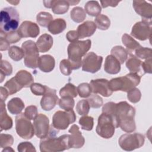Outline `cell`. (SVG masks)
Listing matches in <instances>:
<instances>
[{"instance_id":"cell-1","label":"cell","mask_w":152,"mask_h":152,"mask_svg":"<svg viewBox=\"0 0 152 152\" xmlns=\"http://www.w3.org/2000/svg\"><path fill=\"white\" fill-rule=\"evenodd\" d=\"M102 112L112 118L115 128L120 127L127 133L132 132L136 129L134 119L135 109L127 102L122 101L118 103L107 102L103 105Z\"/></svg>"},{"instance_id":"cell-2","label":"cell","mask_w":152,"mask_h":152,"mask_svg":"<svg viewBox=\"0 0 152 152\" xmlns=\"http://www.w3.org/2000/svg\"><path fill=\"white\" fill-rule=\"evenodd\" d=\"M59 132L52 125L48 135L45 138L41 139L39 147L42 152H58L68 150L69 146V135L64 134L59 137L56 135Z\"/></svg>"},{"instance_id":"cell-3","label":"cell","mask_w":152,"mask_h":152,"mask_svg":"<svg viewBox=\"0 0 152 152\" xmlns=\"http://www.w3.org/2000/svg\"><path fill=\"white\" fill-rule=\"evenodd\" d=\"M91 41L90 39L86 40H77L69 44L67 48L68 59L70 62L73 69H78L82 65V57L85 56L90 50Z\"/></svg>"},{"instance_id":"cell-4","label":"cell","mask_w":152,"mask_h":152,"mask_svg":"<svg viewBox=\"0 0 152 152\" xmlns=\"http://www.w3.org/2000/svg\"><path fill=\"white\" fill-rule=\"evenodd\" d=\"M141 78L137 73L130 72L125 76L111 79L109 81V86L112 91L128 92L140 84Z\"/></svg>"},{"instance_id":"cell-5","label":"cell","mask_w":152,"mask_h":152,"mask_svg":"<svg viewBox=\"0 0 152 152\" xmlns=\"http://www.w3.org/2000/svg\"><path fill=\"white\" fill-rule=\"evenodd\" d=\"M20 16L15 8L12 7H6L1 11V31L7 33L18 30Z\"/></svg>"},{"instance_id":"cell-6","label":"cell","mask_w":152,"mask_h":152,"mask_svg":"<svg viewBox=\"0 0 152 152\" xmlns=\"http://www.w3.org/2000/svg\"><path fill=\"white\" fill-rule=\"evenodd\" d=\"M21 48L24 53V63L25 66L32 69L38 67L39 51L36 43L31 40H26L22 43Z\"/></svg>"},{"instance_id":"cell-7","label":"cell","mask_w":152,"mask_h":152,"mask_svg":"<svg viewBox=\"0 0 152 152\" xmlns=\"http://www.w3.org/2000/svg\"><path fill=\"white\" fill-rule=\"evenodd\" d=\"M144 141V136L141 134H125L119 137L118 143L122 150L130 151L141 147Z\"/></svg>"},{"instance_id":"cell-8","label":"cell","mask_w":152,"mask_h":152,"mask_svg":"<svg viewBox=\"0 0 152 152\" xmlns=\"http://www.w3.org/2000/svg\"><path fill=\"white\" fill-rule=\"evenodd\" d=\"M17 134L21 138L26 140L31 139L34 135V128L30 120L21 113L18 114L15 119Z\"/></svg>"},{"instance_id":"cell-9","label":"cell","mask_w":152,"mask_h":152,"mask_svg":"<svg viewBox=\"0 0 152 152\" xmlns=\"http://www.w3.org/2000/svg\"><path fill=\"white\" fill-rule=\"evenodd\" d=\"M96 131V133L103 138H112L115 131V126L112 118L107 114L102 112L98 118Z\"/></svg>"},{"instance_id":"cell-10","label":"cell","mask_w":152,"mask_h":152,"mask_svg":"<svg viewBox=\"0 0 152 152\" xmlns=\"http://www.w3.org/2000/svg\"><path fill=\"white\" fill-rule=\"evenodd\" d=\"M76 121V115L74 111L58 110L56 112L52 117V125L58 130H65L71 124Z\"/></svg>"},{"instance_id":"cell-11","label":"cell","mask_w":152,"mask_h":152,"mask_svg":"<svg viewBox=\"0 0 152 152\" xmlns=\"http://www.w3.org/2000/svg\"><path fill=\"white\" fill-rule=\"evenodd\" d=\"M103 62V57L98 56L93 52H88L82 61V70L90 73H96L100 70Z\"/></svg>"},{"instance_id":"cell-12","label":"cell","mask_w":152,"mask_h":152,"mask_svg":"<svg viewBox=\"0 0 152 152\" xmlns=\"http://www.w3.org/2000/svg\"><path fill=\"white\" fill-rule=\"evenodd\" d=\"M151 20H142L136 23L132 27L131 35L134 37L144 41L151 37Z\"/></svg>"},{"instance_id":"cell-13","label":"cell","mask_w":152,"mask_h":152,"mask_svg":"<svg viewBox=\"0 0 152 152\" xmlns=\"http://www.w3.org/2000/svg\"><path fill=\"white\" fill-rule=\"evenodd\" d=\"M33 126L34 133L37 137L43 139L48 135L50 126L49 125V118L45 115L38 114L34 119Z\"/></svg>"},{"instance_id":"cell-14","label":"cell","mask_w":152,"mask_h":152,"mask_svg":"<svg viewBox=\"0 0 152 152\" xmlns=\"http://www.w3.org/2000/svg\"><path fill=\"white\" fill-rule=\"evenodd\" d=\"M45 92L40 100L41 107L46 111L53 109L59 102V98L56 95V90L45 86Z\"/></svg>"},{"instance_id":"cell-15","label":"cell","mask_w":152,"mask_h":152,"mask_svg":"<svg viewBox=\"0 0 152 152\" xmlns=\"http://www.w3.org/2000/svg\"><path fill=\"white\" fill-rule=\"evenodd\" d=\"M90 85L94 94H100L103 97H109L113 93V91L109 88V81L106 79L91 80Z\"/></svg>"},{"instance_id":"cell-16","label":"cell","mask_w":152,"mask_h":152,"mask_svg":"<svg viewBox=\"0 0 152 152\" xmlns=\"http://www.w3.org/2000/svg\"><path fill=\"white\" fill-rule=\"evenodd\" d=\"M17 31L21 37H36L40 33V28L38 25L30 21H23Z\"/></svg>"},{"instance_id":"cell-17","label":"cell","mask_w":152,"mask_h":152,"mask_svg":"<svg viewBox=\"0 0 152 152\" xmlns=\"http://www.w3.org/2000/svg\"><path fill=\"white\" fill-rule=\"evenodd\" d=\"M133 8L135 11L142 17V20H151V4L145 1H134Z\"/></svg>"},{"instance_id":"cell-18","label":"cell","mask_w":152,"mask_h":152,"mask_svg":"<svg viewBox=\"0 0 152 152\" xmlns=\"http://www.w3.org/2000/svg\"><path fill=\"white\" fill-rule=\"evenodd\" d=\"M68 131L70 133L69 140L70 148H81L84 145L85 139L80 131L78 126L76 124H73Z\"/></svg>"},{"instance_id":"cell-19","label":"cell","mask_w":152,"mask_h":152,"mask_svg":"<svg viewBox=\"0 0 152 152\" xmlns=\"http://www.w3.org/2000/svg\"><path fill=\"white\" fill-rule=\"evenodd\" d=\"M44 6L47 8H51L52 12L56 14H64L69 9V4L68 1L50 0L43 1Z\"/></svg>"},{"instance_id":"cell-20","label":"cell","mask_w":152,"mask_h":152,"mask_svg":"<svg viewBox=\"0 0 152 152\" xmlns=\"http://www.w3.org/2000/svg\"><path fill=\"white\" fill-rule=\"evenodd\" d=\"M95 23L91 21H86L80 24L77 29L79 39L91 36L96 30Z\"/></svg>"},{"instance_id":"cell-21","label":"cell","mask_w":152,"mask_h":152,"mask_svg":"<svg viewBox=\"0 0 152 152\" xmlns=\"http://www.w3.org/2000/svg\"><path fill=\"white\" fill-rule=\"evenodd\" d=\"M55 61L54 58L50 55H44L39 57L38 67L44 72H50L55 68Z\"/></svg>"},{"instance_id":"cell-22","label":"cell","mask_w":152,"mask_h":152,"mask_svg":"<svg viewBox=\"0 0 152 152\" xmlns=\"http://www.w3.org/2000/svg\"><path fill=\"white\" fill-rule=\"evenodd\" d=\"M104 69L109 74H116L121 71V64L113 56L107 55L105 59Z\"/></svg>"},{"instance_id":"cell-23","label":"cell","mask_w":152,"mask_h":152,"mask_svg":"<svg viewBox=\"0 0 152 152\" xmlns=\"http://www.w3.org/2000/svg\"><path fill=\"white\" fill-rule=\"evenodd\" d=\"M14 78L22 88H27L33 83L32 75L26 70H20L17 72Z\"/></svg>"},{"instance_id":"cell-24","label":"cell","mask_w":152,"mask_h":152,"mask_svg":"<svg viewBox=\"0 0 152 152\" xmlns=\"http://www.w3.org/2000/svg\"><path fill=\"white\" fill-rule=\"evenodd\" d=\"M0 127L1 131L2 130H8L12 127L13 122L11 118L8 115L5 109V104L4 102H0Z\"/></svg>"},{"instance_id":"cell-25","label":"cell","mask_w":152,"mask_h":152,"mask_svg":"<svg viewBox=\"0 0 152 152\" xmlns=\"http://www.w3.org/2000/svg\"><path fill=\"white\" fill-rule=\"evenodd\" d=\"M53 38L48 34H43L36 42V45L39 51L41 53H45L49 51L53 45Z\"/></svg>"},{"instance_id":"cell-26","label":"cell","mask_w":152,"mask_h":152,"mask_svg":"<svg viewBox=\"0 0 152 152\" xmlns=\"http://www.w3.org/2000/svg\"><path fill=\"white\" fill-rule=\"evenodd\" d=\"M66 27V21L61 18L53 20L48 26V31L52 34H58L65 30Z\"/></svg>"},{"instance_id":"cell-27","label":"cell","mask_w":152,"mask_h":152,"mask_svg":"<svg viewBox=\"0 0 152 152\" xmlns=\"http://www.w3.org/2000/svg\"><path fill=\"white\" fill-rule=\"evenodd\" d=\"M7 107L11 114L18 115L24 109V103L20 98L14 97L8 102Z\"/></svg>"},{"instance_id":"cell-28","label":"cell","mask_w":152,"mask_h":152,"mask_svg":"<svg viewBox=\"0 0 152 152\" xmlns=\"http://www.w3.org/2000/svg\"><path fill=\"white\" fill-rule=\"evenodd\" d=\"M122 42L126 48V50L129 54H131V52H133L141 46L140 44L138 42H137L134 38L126 33H125L122 35Z\"/></svg>"},{"instance_id":"cell-29","label":"cell","mask_w":152,"mask_h":152,"mask_svg":"<svg viewBox=\"0 0 152 152\" xmlns=\"http://www.w3.org/2000/svg\"><path fill=\"white\" fill-rule=\"evenodd\" d=\"M141 61L132 53L129 54V56L126 59V66L130 72L138 73L141 70Z\"/></svg>"},{"instance_id":"cell-30","label":"cell","mask_w":152,"mask_h":152,"mask_svg":"<svg viewBox=\"0 0 152 152\" xmlns=\"http://www.w3.org/2000/svg\"><path fill=\"white\" fill-rule=\"evenodd\" d=\"M86 12L90 16L97 17L100 14L102 8L97 1H89L84 6Z\"/></svg>"},{"instance_id":"cell-31","label":"cell","mask_w":152,"mask_h":152,"mask_svg":"<svg viewBox=\"0 0 152 152\" xmlns=\"http://www.w3.org/2000/svg\"><path fill=\"white\" fill-rule=\"evenodd\" d=\"M110 53L111 55L117 59L121 64H124V62L127 59L128 55L127 50L121 46H114L111 49Z\"/></svg>"},{"instance_id":"cell-32","label":"cell","mask_w":152,"mask_h":152,"mask_svg":"<svg viewBox=\"0 0 152 152\" xmlns=\"http://www.w3.org/2000/svg\"><path fill=\"white\" fill-rule=\"evenodd\" d=\"M59 95L61 97H76L78 95L77 87L72 84L68 83L65 84V86L61 88L59 91Z\"/></svg>"},{"instance_id":"cell-33","label":"cell","mask_w":152,"mask_h":152,"mask_svg":"<svg viewBox=\"0 0 152 152\" xmlns=\"http://www.w3.org/2000/svg\"><path fill=\"white\" fill-rule=\"evenodd\" d=\"M70 17L74 22L80 23L85 20L86 17V12L83 8L75 7L71 11Z\"/></svg>"},{"instance_id":"cell-34","label":"cell","mask_w":152,"mask_h":152,"mask_svg":"<svg viewBox=\"0 0 152 152\" xmlns=\"http://www.w3.org/2000/svg\"><path fill=\"white\" fill-rule=\"evenodd\" d=\"M94 23L99 30H106L110 26V20L109 17L104 14L97 15L94 19Z\"/></svg>"},{"instance_id":"cell-35","label":"cell","mask_w":152,"mask_h":152,"mask_svg":"<svg viewBox=\"0 0 152 152\" xmlns=\"http://www.w3.org/2000/svg\"><path fill=\"white\" fill-rule=\"evenodd\" d=\"M53 20V16L48 12L42 11L36 16L37 23L42 27H48L50 23Z\"/></svg>"},{"instance_id":"cell-36","label":"cell","mask_w":152,"mask_h":152,"mask_svg":"<svg viewBox=\"0 0 152 152\" xmlns=\"http://www.w3.org/2000/svg\"><path fill=\"white\" fill-rule=\"evenodd\" d=\"M8 55L15 61H19L24 57L23 49L17 46H12L8 49Z\"/></svg>"},{"instance_id":"cell-37","label":"cell","mask_w":152,"mask_h":152,"mask_svg":"<svg viewBox=\"0 0 152 152\" xmlns=\"http://www.w3.org/2000/svg\"><path fill=\"white\" fill-rule=\"evenodd\" d=\"M4 87H5L8 90L10 95L14 94L23 88L17 82L14 77L5 83L4 84Z\"/></svg>"},{"instance_id":"cell-38","label":"cell","mask_w":152,"mask_h":152,"mask_svg":"<svg viewBox=\"0 0 152 152\" xmlns=\"http://www.w3.org/2000/svg\"><path fill=\"white\" fill-rule=\"evenodd\" d=\"M79 124L81 125V129L86 131H91L94 126V119L91 116L85 115L79 119Z\"/></svg>"},{"instance_id":"cell-39","label":"cell","mask_w":152,"mask_h":152,"mask_svg":"<svg viewBox=\"0 0 152 152\" xmlns=\"http://www.w3.org/2000/svg\"><path fill=\"white\" fill-rule=\"evenodd\" d=\"M12 73L11 64L7 61L1 60V83H2L6 75H10Z\"/></svg>"},{"instance_id":"cell-40","label":"cell","mask_w":152,"mask_h":152,"mask_svg":"<svg viewBox=\"0 0 152 152\" xmlns=\"http://www.w3.org/2000/svg\"><path fill=\"white\" fill-rule=\"evenodd\" d=\"M77 90L79 96L82 98L89 97L92 92L91 87L90 84L87 83H83L80 84L77 87Z\"/></svg>"},{"instance_id":"cell-41","label":"cell","mask_w":152,"mask_h":152,"mask_svg":"<svg viewBox=\"0 0 152 152\" xmlns=\"http://www.w3.org/2000/svg\"><path fill=\"white\" fill-rule=\"evenodd\" d=\"M58 104L61 109L67 111L72 110L73 109L75 104V102L72 97H61V99L59 100Z\"/></svg>"},{"instance_id":"cell-42","label":"cell","mask_w":152,"mask_h":152,"mask_svg":"<svg viewBox=\"0 0 152 152\" xmlns=\"http://www.w3.org/2000/svg\"><path fill=\"white\" fill-rule=\"evenodd\" d=\"M90 104L87 100H80L76 105V110L77 113L81 116L87 115L90 110Z\"/></svg>"},{"instance_id":"cell-43","label":"cell","mask_w":152,"mask_h":152,"mask_svg":"<svg viewBox=\"0 0 152 152\" xmlns=\"http://www.w3.org/2000/svg\"><path fill=\"white\" fill-rule=\"evenodd\" d=\"M0 37H4L10 44L17 43L21 39L17 30L7 33L0 32Z\"/></svg>"},{"instance_id":"cell-44","label":"cell","mask_w":152,"mask_h":152,"mask_svg":"<svg viewBox=\"0 0 152 152\" xmlns=\"http://www.w3.org/2000/svg\"><path fill=\"white\" fill-rule=\"evenodd\" d=\"M134 52L135 56L138 58H139L142 59H147L151 58L152 50L151 48L142 47L141 46L139 48L137 49Z\"/></svg>"},{"instance_id":"cell-45","label":"cell","mask_w":152,"mask_h":152,"mask_svg":"<svg viewBox=\"0 0 152 152\" xmlns=\"http://www.w3.org/2000/svg\"><path fill=\"white\" fill-rule=\"evenodd\" d=\"M87 100L90 104V106L92 108L97 109L103 105V102L102 98L96 94L90 95Z\"/></svg>"},{"instance_id":"cell-46","label":"cell","mask_w":152,"mask_h":152,"mask_svg":"<svg viewBox=\"0 0 152 152\" xmlns=\"http://www.w3.org/2000/svg\"><path fill=\"white\" fill-rule=\"evenodd\" d=\"M141 97V93L140 90L136 87L131 89L127 92V98L129 102L133 103L138 102Z\"/></svg>"},{"instance_id":"cell-47","label":"cell","mask_w":152,"mask_h":152,"mask_svg":"<svg viewBox=\"0 0 152 152\" xmlns=\"http://www.w3.org/2000/svg\"><path fill=\"white\" fill-rule=\"evenodd\" d=\"M59 69L61 72L65 75H69L72 73V66L68 59H62L59 64Z\"/></svg>"},{"instance_id":"cell-48","label":"cell","mask_w":152,"mask_h":152,"mask_svg":"<svg viewBox=\"0 0 152 152\" xmlns=\"http://www.w3.org/2000/svg\"><path fill=\"white\" fill-rule=\"evenodd\" d=\"M14 138L10 134H1L0 135V146L1 148H5L13 144Z\"/></svg>"},{"instance_id":"cell-49","label":"cell","mask_w":152,"mask_h":152,"mask_svg":"<svg viewBox=\"0 0 152 152\" xmlns=\"http://www.w3.org/2000/svg\"><path fill=\"white\" fill-rule=\"evenodd\" d=\"M30 87L31 93L36 96H43L46 90L45 86L37 83H33Z\"/></svg>"},{"instance_id":"cell-50","label":"cell","mask_w":152,"mask_h":152,"mask_svg":"<svg viewBox=\"0 0 152 152\" xmlns=\"http://www.w3.org/2000/svg\"><path fill=\"white\" fill-rule=\"evenodd\" d=\"M24 114L30 120H34L38 115L37 108L34 105L28 106L25 109Z\"/></svg>"},{"instance_id":"cell-51","label":"cell","mask_w":152,"mask_h":152,"mask_svg":"<svg viewBox=\"0 0 152 152\" xmlns=\"http://www.w3.org/2000/svg\"><path fill=\"white\" fill-rule=\"evenodd\" d=\"M17 150L19 152L36 151L34 146L30 142H21L17 146Z\"/></svg>"},{"instance_id":"cell-52","label":"cell","mask_w":152,"mask_h":152,"mask_svg":"<svg viewBox=\"0 0 152 152\" xmlns=\"http://www.w3.org/2000/svg\"><path fill=\"white\" fill-rule=\"evenodd\" d=\"M141 67L144 73L151 74V58L145 59L141 63Z\"/></svg>"},{"instance_id":"cell-53","label":"cell","mask_w":152,"mask_h":152,"mask_svg":"<svg viewBox=\"0 0 152 152\" xmlns=\"http://www.w3.org/2000/svg\"><path fill=\"white\" fill-rule=\"evenodd\" d=\"M66 38L69 42H74L79 39L77 30H70L66 34Z\"/></svg>"},{"instance_id":"cell-54","label":"cell","mask_w":152,"mask_h":152,"mask_svg":"<svg viewBox=\"0 0 152 152\" xmlns=\"http://www.w3.org/2000/svg\"><path fill=\"white\" fill-rule=\"evenodd\" d=\"M120 2V1H112V0H108V1H100L101 5L102 8H105L109 6L115 7L118 5V4Z\"/></svg>"},{"instance_id":"cell-55","label":"cell","mask_w":152,"mask_h":152,"mask_svg":"<svg viewBox=\"0 0 152 152\" xmlns=\"http://www.w3.org/2000/svg\"><path fill=\"white\" fill-rule=\"evenodd\" d=\"M0 50L1 51L3 50H7L9 49L10 47V43L2 37H0Z\"/></svg>"},{"instance_id":"cell-56","label":"cell","mask_w":152,"mask_h":152,"mask_svg":"<svg viewBox=\"0 0 152 152\" xmlns=\"http://www.w3.org/2000/svg\"><path fill=\"white\" fill-rule=\"evenodd\" d=\"M1 101L5 102L7 97H8L9 93L5 87L1 86Z\"/></svg>"},{"instance_id":"cell-57","label":"cell","mask_w":152,"mask_h":152,"mask_svg":"<svg viewBox=\"0 0 152 152\" xmlns=\"http://www.w3.org/2000/svg\"><path fill=\"white\" fill-rule=\"evenodd\" d=\"M68 2H69V5H76L77 4L80 2L79 1H68Z\"/></svg>"},{"instance_id":"cell-58","label":"cell","mask_w":152,"mask_h":152,"mask_svg":"<svg viewBox=\"0 0 152 152\" xmlns=\"http://www.w3.org/2000/svg\"><path fill=\"white\" fill-rule=\"evenodd\" d=\"M14 151V150L12 149V148H11L10 146L9 147H5L2 151V152H4V151Z\"/></svg>"},{"instance_id":"cell-59","label":"cell","mask_w":152,"mask_h":152,"mask_svg":"<svg viewBox=\"0 0 152 152\" xmlns=\"http://www.w3.org/2000/svg\"><path fill=\"white\" fill-rule=\"evenodd\" d=\"M8 2H10V3H11V4H12L13 5H17V4L18 3H19L20 2V1H8Z\"/></svg>"}]
</instances>
